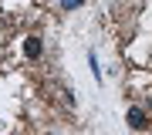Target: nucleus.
<instances>
[{
	"label": "nucleus",
	"instance_id": "obj_1",
	"mask_svg": "<svg viewBox=\"0 0 152 135\" xmlns=\"http://www.w3.org/2000/svg\"><path fill=\"white\" fill-rule=\"evenodd\" d=\"M125 122H129V128H145L149 125V118H145V112H142V108H129V115H125Z\"/></svg>",
	"mask_w": 152,
	"mask_h": 135
},
{
	"label": "nucleus",
	"instance_id": "obj_2",
	"mask_svg": "<svg viewBox=\"0 0 152 135\" xmlns=\"http://www.w3.org/2000/svg\"><path fill=\"white\" fill-rule=\"evenodd\" d=\"M41 51H44L41 37H27V41H24V54H27L31 61H37V58H41Z\"/></svg>",
	"mask_w": 152,
	"mask_h": 135
},
{
	"label": "nucleus",
	"instance_id": "obj_3",
	"mask_svg": "<svg viewBox=\"0 0 152 135\" xmlns=\"http://www.w3.org/2000/svg\"><path fill=\"white\" fill-rule=\"evenodd\" d=\"M58 7L64 14H71V10H78V7H85V0H58Z\"/></svg>",
	"mask_w": 152,
	"mask_h": 135
},
{
	"label": "nucleus",
	"instance_id": "obj_4",
	"mask_svg": "<svg viewBox=\"0 0 152 135\" xmlns=\"http://www.w3.org/2000/svg\"><path fill=\"white\" fill-rule=\"evenodd\" d=\"M61 101H64L68 108H75V95H71V91H68V88H64V91H61Z\"/></svg>",
	"mask_w": 152,
	"mask_h": 135
},
{
	"label": "nucleus",
	"instance_id": "obj_5",
	"mask_svg": "<svg viewBox=\"0 0 152 135\" xmlns=\"http://www.w3.org/2000/svg\"><path fill=\"white\" fill-rule=\"evenodd\" d=\"M48 135H58V132H48Z\"/></svg>",
	"mask_w": 152,
	"mask_h": 135
}]
</instances>
